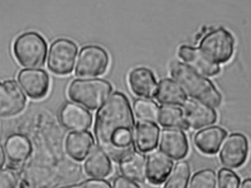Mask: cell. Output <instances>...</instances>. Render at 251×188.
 I'll return each instance as SVG.
<instances>
[{"instance_id":"1","label":"cell","mask_w":251,"mask_h":188,"mask_svg":"<svg viewBox=\"0 0 251 188\" xmlns=\"http://www.w3.org/2000/svg\"><path fill=\"white\" fill-rule=\"evenodd\" d=\"M135 121L129 100L122 92L113 93L96 114L94 134L99 149L120 162L135 151Z\"/></svg>"},{"instance_id":"2","label":"cell","mask_w":251,"mask_h":188,"mask_svg":"<svg viewBox=\"0 0 251 188\" xmlns=\"http://www.w3.org/2000/svg\"><path fill=\"white\" fill-rule=\"evenodd\" d=\"M171 76L192 97L212 107L221 105L222 96L212 81L189 65L180 61L171 63Z\"/></svg>"},{"instance_id":"3","label":"cell","mask_w":251,"mask_h":188,"mask_svg":"<svg viewBox=\"0 0 251 188\" xmlns=\"http://www.w3.org/2000/svg\"><path fill=\"white\" fill-rule=\"evenodd\" d=\"M113 86L108 81L100 78L76 79L68 88L69 98L89 109L100 107L110 97Z\"/></svg>"},{"instance_id":"4","label":"cell","mask_w":251,"mask_h":188,"mask_svg":"<svg viewBox=\"0 0 251 188\" xmlns=\"http://www.w3.org/2000/svg\"><path fill=\"white\" fill-rule=\"evenodd\" d=\"M47 50V41L35 31L21 34L13 43L15 58L21 66L29 69H38L44 64Z\"/></svg>"},{"instance_id":"5","label":"cell","mask_w":251,"mask_h":188,"mask_svg":"<svg viewBox=\"0 0 251 188\" xmlns=\"http://www.w3.org/2000/svg\"><path fill=\"white\" fill-rule=\"evenodd\" d=\"M199 49L212 61L218 64L226 63L234 53V38L225 28H216L204 35Z\"/></svg>"},{"instance_id":"6","label":"cell","mask_w":251,"mask_h":188,"mask_svg":"<svg viewBox=\"0 0 251 188\" xmlns=\"http://www.w3.org/2000/svg\"><path fill=\"white\" fill-rule=\"evenodd\" d=\"M78 47L76 43L69 38H61L53 41L49 52L47 66L57 75L72 73L76 62Z\"/></svg>"},{"instance_id":"7","label":"cell","mask_w":251,"mask_h":188,"mask_svg":"<svg viewBox=\"0 0 251 188\" xmlns=\"http://www.w3.org/2000/svg\"><path fill=\"white\" fill-rule=\"evenodd\" d=\"M110 63L108 53L103 47L95 44L81 49L75 69V75L79 78L97 77L103 75Z\"/></svg>"},{"instance_id":"8","label":"cell","mask_w":251,"mask_h":188,"mask_svg":"<svg viewBox=\"0 0 251 188\" xmlns=\"http://www.w3.org/2000/svg\"><path fill=\"white\" fill-rule=\"evenodd\" d=\"M249 152L247 137L242 133H233L228 135L223 143L220 159L226 167L240 168L247 161Z\"/></svg>"},{"instance_id":"9","label":"cell","mask_w":251,"mask_h":188,"mask_svg":"<svg viewBox=\"0 0 251 188\" xmlns=\"http://www.w3.org/2000/svg\"><path fill=\"white\" fill-rule=\"evenodd\" d=\"M18 81L22 89L31 99H42L50 90V77L42 69H23L18 75Z\"/></svg>"},{"instance_id":"10","label":"cell","mask_w":251,"mask_h":188,"mask_svg":"<svg viewBox=\"0 0 251 188\" xmlns=\"http://www.w3.org/2000/svg\"><path fill=\"white\" fill-rule=\"evenodd\" d=\"M184 118L189 127L201 128L216 122L218 115L212 106L199 100L190 99L183 105Z\"/></svg>"},{"instance_id":"11","label":"cell","mask_w":251,"mask_h":188,"mask_svg":"<svg viewBox=\"0 0 251 188\" xmlns=\"http://www.w3.org/2000/svg\"><path fill=\"white\" fill-rule=\"evenodd\" d=\"M159 148L170 158L178 161L187 156L188 140L185 133L180 129H164L159 138Z\"/></svg>"},{"instance_id":"12","label":"cell","mask_w":251,"mask_h":188,"mask_svg":"<svg viewBox=\"0 0 251 188\" xmlns=\"http://www.w3.org/2000/svg\"><path fill=\"white\" fill-rule=\"evenodd\" d=\"M2 84L4 95L0 105V116H15L25 109L26 96L15 81H4Z\"/></svg>"},{"instance_id":"13","label":"cell","mask_w":251,"mask_h":188,"mask_svg":"<svg viewBox=\"0 0 251 188\" xmlns=\"http://www.w3.org/2000/svg\"><path fill=\"white\" fill-rule=\"evenodd\" d=\"M60 119L68 130L73 131H85L92 124V115L82 107L67 102L62 107L60 111Z\"/></svg>"},{"instance_id":"14","label":"cell","mask_w":251,"mask_h":188,"mask_svg":"<svg viewBox=\"0 0 251 188\" xmlns=\"http://www.w3.org/2000/svg\"><path fill=\"white\" fill-rule=\"evenodd\" d=\"M174 166L172 160L162 151H153L146 159V177L149 183L160 185L169 177Z\"/></svg>"},{"instance_id":"15","label":"cell","mask_w":251,"mask_h":188,"mask_svg":"<svg viewBox=\"0 0 251 188\" xmlns=\"http://www.w3.org/2000/svg\"><path fill=\"white\" fill-rule=\"evenodd\" d=\"M128 81L131 91L137 96L146 99L155 96L157 88L156 78L149 68H134L129 72Z\"/></svg>"},{"instance_id":"16","label":"cell","mask_w":251,"mask_h":188,"mask_svg":"<svg viewBox=\"0 0 251 188\" xmlns=\"http://www.w3.org/2000/svg\"><path fill=\"white\" fill-rule=\"evenodd\" d=\"M178 54L190 67L200 74L213 76L219 73V65L208 58L199 48L183 45L178 50Z\"/></svg>"},{"instance_id":"17","label":"cell","mask_w":251,"mask_h":188,"mask_svg":"<svg viewBox=\"0 0 251 188\" xmlns=\"http://www.w3.org/2000/svg\"><path fill=\"white\" fill-rule=\"evenodd\" d=\"M94 141L89 132H72L66 140V150L68 155L76 161H82L94 151Z\"/></svg>"},{"instance_id":"18","label":"cell","mask_w":251,"mask_h":188,"mask_svg":"<svg viewBox=\"0 0 251 188\" xmlns=\"http://www.w3.org/2000/svg\"><path fill=\"white\" fill-rule=\"evenodd\" d=\"M226 131L217 126L207 127L198 132L194 136L197 149L205 155H215L226 136Z\"/></svg>"},{"instance_id":"19","label":"cell","mask_w":251,"mask_h":188,"mask_svg":"<svg viewBox=\"0 0 251 188\" xmlns=\"http://www.w3.org/2000/svg\"><path fill=\"white\" fill-rule=\"evenodd\" d=\"M155 96L159 103L171 106L184 105L187 100V94L182 87L169 78L159 81Z\"/></svg>"},{"instance_id":"20","label":"cell","mask_w":251,"mask_h":188,"mask_svg":"<svg viewBox=\"0 0 251 188\" xmlns=\"http://www.w3.org/2000/svg\"><path fill=\"white\" fill-rule=\"evenodd\" d=\"M159 128L152 121H140L135 129V145L140 152H152L159 142Z\"/></svg>"},{"instance_id":"21","label":"cell","mask_w":251,"mask_h":188,"mask_svg":"<svg viewBox=\"0 0 251 188\" xmlns=\"http://www.w3.org/2000/svg\"><path fill=\"white\" fill-rule=\"evenodd\" d=\"M124 177L137 183H144L146 179V156L140 152H131L119 162Z\"/></svg>"},{"instance_id":"22","label":"cell","mask_w":251,"mask_h":188,"mask_svg":"<svg viewBox=\"0 0 251 188\" xmlns=\"http://www.w3.org/2000/svg\"><path fill=\"white\" fill-rule=\"evenodd\" d=\"M4 152L9 161L13 163L19 164L29 158L32 152V145L26 136L11 134L6 139Z\"/></svg>"},{"instance_id":"23","label":"cell","mask_w":251,"mask_h":188,"mask_svg":"<svg viewBox=\"0 0 251 188\" xmlns=\"http://www.w3.org/2000/svg\"><path fill=\"white\" fill-rule=\"evenodd\" d=\"M84 167L86 174L94 179L105 178L113 171L110 158L99 148L91 152Z\"/></svg>"},{"instance_id":"24","label":"cell","mask_w":251,"mask_h":188,"mask_svg":"<svg viewBox=\"0 0 251 188\" xmlns=\"http://www.w3.org/2000/svg\"><path fill=\"white\" fill-rule=\"evenodd\" d=\"M157 120L162 127L167 128H178L184 130L189 128L184 120L182 109L178 107L162 106L159 108Z\"/></svg>"},{"instance_id":"25","label":"cell","mask_w":251,"mask_h":188,"mask_svg":"<svg viewBox=\"0 0 251 188\" xmlns=\"http://www.w3.org/2000/svg\"><path fill=\"white\" fill-rule=\"evenodd\" d=\"M190 173V164L187 161L177 162L164 188H187Z\"/></svg>"},{"instance_id":"26","label":"cell","mask_w":251,"mask_h":188,"mask_svg":"<svg viewBox=\"0 0 251 188\" xmlns=\"http://www.w3.org/2000/svg\"><path fill=\"white\" fill-rule=\"evenodd\" d=\"M133 107L136 116L140 121L154 122L157 120L159 107L157 104L153 101L149 99H137L134 101Z\"/></svg>"},{"instance_id":"27","label":"cell","mask_w":251,"mask_h":188,"mask_svg":"<svg viewBox=\"0 0 251 188\" xmlns=\"http://www.w3.org/2000/svg\"><path fill=\"white\" fill-rule=\"evenodd\" d=\"M188 188H217L216 173L210 168L197 171L192 177Z\"/></svg>"},{"instance_id":"28","label":"cell","mask_w":251,"mask_h":188,"mask_svg":"<svg viewBox=\"0 0 251 188\" xmlns=\"http://www.w3.org/2000/svg\"><path fill=\"white\" fill-rule=\"evenodd\" d=\"M240 183V177L234 171L222 168L218 172V188H239Z\"/></svg>"},{"instance_id":"29","label":"cell","mask_w":251,"mask_h":188,"mask_svg":"<svg viewBox=\"0 0 251 188\" xmlns=\"http://www.w3.org/2000/svg\"><path fill=\"white\" fill-rule=\"evenodd\" d=\"M18 180L11 170H0V188H16Z\"/></svg>"},{"instance_id":"30","label":"cell","mask_w":251,"mask_h":188,"mask_svg":"<svg viewBox=\"0 0 251 188\" xmlns=\"http://www.w3.org/2000/svg\"><path fill=\"white\" fill-rule=\"evenodd\" d=\"M113 188H140L136 182L132 181L124 176H119L113 181Z\"/></svg>"},{"instance_id":"31","label":"cell","mask_w":251,"mask_h":188,"mask_svg":"<svg viewBox=\"0 0 251 188\" xmlns=\"http://www.w3.org/2000/svg\"><path fill=\"white\" fill-rule=\"evenodd\" d=\"M81 188H113L109 182L102 179H90L81 186Z\"/></svg>"},{"instance_id":"32","label":"cell","mask_w":251,"mask_h":188,"mask_svg":"<svg viewBox=\"0 0 251 188\" xmlns=\"http://www.w3.org/2000/svg\"><path fill=\"white\" fill-rule=\"evenodd\" d=\"M5 155L4 149H3L2 146H0V170L5 163Z\"/></svg>"},{"instance_id":"33","label":"cell","mask_w":251,"mask_h":188,"mask_svg":"<svg viewBox=\"0 0 251 188\" xmlns=\"http://www.w3.org/2000/svg\"><path fill=\"white\" fill-rule=\"evenodd\" d=\"M240 188H251V178L246 179L242 183Z\"/></svg>"},{"instance_id":"34","label":"cell","mask_w":251,"mask_h":188,"mask_svg":"<svg viewBox=\"0 0 251 188\" xmlns=\"http://www.w3.org/2000/svg\"><path fill=\"white\" fill-rule=\"evenodd\" d=\"M3 95H4V87H3V84L0 82V105L2 101Z\"/></svg>"},{"instance_id":"35","label":"cell","mask_w":251,"mask_h":188,"mask_svg":"<svg viewBox=\"0 0 251 188\" xmlns=\"http://www.w3.org/2000/svg\"><path fill=\"white\" fill-rule=\"evenodd\" d=\"M59 188H81V186H77V185H75V186H64V187Z\"/></svg>"}]
</instances>
